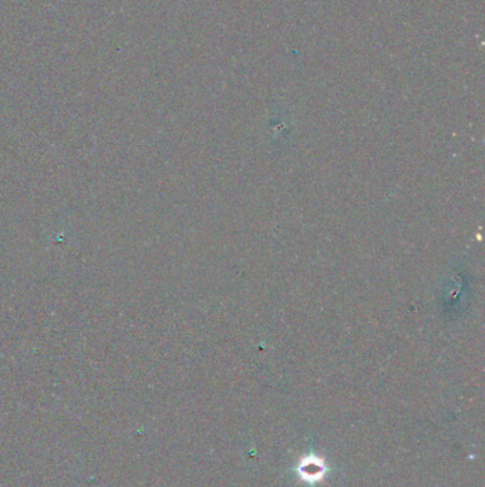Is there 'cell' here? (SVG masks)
Returning <instances> with one entry per match:
<instances>
[{
	"instance_id": "6da1fadb",
	"label": "cell",
	"mask_w": 485,
	"mask_h": 487,
	"mask_svg": "<svg viewBox=\"0 0 485 487\" xmlns=\"http://www.w3.org/2000/svg\"><path fill=\"white\" fill-rule=\"evenodd\" d=\"M300 469V474L305 480H311V481H316L319 479H322L326 467L323 464V462H321L316 457H306L305 462H302Z\"/></svg>"
}]
</instances>
